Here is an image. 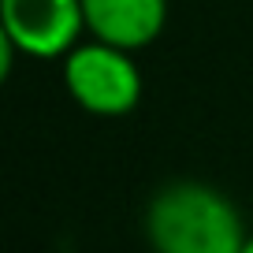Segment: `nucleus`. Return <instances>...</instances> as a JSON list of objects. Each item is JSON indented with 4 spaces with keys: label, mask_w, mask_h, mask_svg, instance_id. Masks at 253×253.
I'll use <instances>...</instances> for the list:
<instances>
[{
    "label": "nucleus",
    "mask_w": 253,
    "mask_h": 253,
    "mask_svg": "<svg viewBox=\"0 0 253 253\" xmlns=\"http://www.w3.org/2000/svg\"><path fill=\"white\" fill-rule=\"evenodd\" d=\"M142 231L153 253H242V209L220 186L201 179L164 182L149 198Z\"/></svg>",
    "instance_id": "1"
},
{
    "label": "nucleus",
    "mask_w": 253,
    "mask_h": 253,
    "mask_svg": "<svg viewBox=\"0 0 253 253\" xmlns=\"http://www.w3.org/2000/svg\"><path fill=\"white\" fill-rule=\"evenodd\" d=\"M60 79L75 108L97 119H123L142 104L145 79L134 52L101 45L86 38L67 60H60Z\"/></svg>",
    "instance_id": "2"
},
{
    "label": "nucleus",
    "mask_w": 253,
    "mask_h": 253,
    "mask_svg": "<svg viewBox=\"0 0 253 253\" xmlns=\"http://www.w3.org/2000/svg\"><path fill=\"white\" fill-rule=\"evenodd\" d=\"M0 41L23 60H67L86 41L82 0H0Z\"/></svg>",
    "instance_id": "3"
},
{
    "label": "nucleus",
    "mask_w": 253,
    "mask_h": 253,
    "mask_svg": "<svg viewBox=\"0 0 253 253\" xmlns=\"http://www.w3.org/2000/svg\"><path fill=\"white\" fill-rule=\"evenodd\" d=\"M86 38L101 45L142 52L164 34L168 0H82Z\"/></svg>",
    "instance_id": "4"
},
{
    "label": "nucleus",
    "mask_w": 253,
    "mask_h": 253,
    "mask_svg": "<svg viewBox=\"0 0 253 253\" xmlns=\"http://www.w3.org/2000/svg\"><path fill=\"white\" fill-rule=\"evenodd\" d=\"M242 253H253V231H250V238H246V246H242Z\"/></svg>",
    "instance_id": "5"
}]
</instances>
